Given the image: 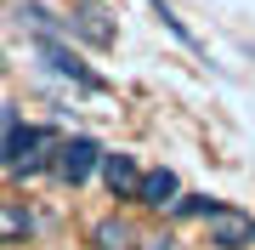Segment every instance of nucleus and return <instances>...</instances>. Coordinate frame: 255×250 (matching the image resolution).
I'll return each instance as SVG.
<instances>
[{"instance_id":"f257e3e1","label":"nucleus","mask_w":255,"mask_h":250,"mask_svg":"<svg viewBox=\"0 0 255 250\" xmlns=\"http://www.w3.org/2000/svg\"><path fill=\"white\" fill-rule=\"evenodd\" d=\"M57 148H63V137H57L51 125H23L17 114H6V137H0V165L11 176H40L57 165Z\"/></svg>"},{"instance_id":"f03ea898","label":"nucleus","mask_w":255,"mask_h":250,"mask_svg":"<svg viewBox=\"0 0 255 250\" xmlns=\"http://www.w3.org/2000/svg\"><path fill=\"white\" fill-rule=\"evenodd\" d=\"M34 51L46 57V68H51V74L74 80V91H91V97H102V91H108V80H102V74H97V68L85 63V57L74 51V46H63L51 28H34Z\"/></svg>"},{"instance_id":"7ed1b4c3","label":"nucleus","mask_w":255,"mask_h":250,"mask_svg":"<svg viewBox=\"0 0 255 250\" xmlns=\"http://www.w3.org/2000/svg\"><path fill=\"white\" fill-rule=\"evenodd\" d=\"M204 239L210 250H255V216L238 205H216L204 216Z\"/></svg>"},{"instance_id":"20e7f679","label":"nucleus","mask_w":255,"mask_h":250,"mask_svg":"<svg viewBox=\"0 0 255 250\" xmlns=\"http://www.w3.org/2000/svg\"><path fill=\"white\" fill-rule=\"evenodd\" d=\"M91 171H102V148H97L91 137H63L51 176H57V182H68V188H80V182H91Z\"/></svg>"},{"instance_id":"39448f33","label":"nucleus","mask_w":255,"mask_h":250,"mask_svg":"<svg viewBox=\"0 0 255 250\" xmlns=\"http://www.w3.org/2000/svg\"><path fill=\"white\" fill-rule=\"evenodd\" d=\"M176 199H182L176 171H170V165H147V171H142V194H136V205H142V211H170Z\"/></svg>"},{"instance_id":"423d86ee","label":"nucleus","mask_w":255,"mask_h":250,"mask_svg":"<svg viewBox=\"0 0 255 250\" xmlns=\"http://www.w3.org/2000/svg\"><path fill=\"white\" fill-rule=\"evenodd\" d=\"M102 182H108L114 199H136V194H142V165H136V154H102Z\"/></svg>"},{"instance_id":"0eeeda50","label":"nucleus","mask_w":255,"mask_h":250,"mask_svg":"<svg viewBox=\"0 0 255 250\" xmlns=\"http://www.w3.org/2000/svg\"><path fill=\"white\" fill-rule=\"evenodd\" d=\"M91 245L97 250H142V233L125 216H102V222H91Z\"/></svg>"},{"instance_id":"6e6552de","label":"nucleus","mask_w":255,"mask_h":250,"mask_svg":"<svg viewBox=\"0 0 255 250\" xmlns=\"http://www.w3.org/2000/svg\"><path fill=\"white\" fill-rule=\"evenodd\" d=\"M28 233H34V211L17 205V199H0V245H17Z\"/></svg>"},{"instance_id":"1a4fd4ad","label":"nucleus","mask_w":255,"mask_h":250,"mask_svg":"<svg viewBox=\"0 0 255 250\" xmlns=\"http://www.w3.org/2000/svg\"><path fill=\"white\" fill-rule=\"evenodd\" d=\"M68 34H80V40H91V46H102V51L114 46V28L102 23L97 11H74V17H68Z\"/></svg>"},{"instance_id":"9d476101","label":"nucleus","mask_w":255,"mask_h":250,"mask_svg":"<svg viewBox=\"0 0 255 250\" xmlns=\"http://www.w3.org/2000/svg\"><path fill=\"white\" fill-rule=\"evenodd\" d=\"M147 6H153V17H159L164 28H170V34H176V40H182V46H187V51H204V46H199V34H193V28H187L182 17H176V6H170V0H147Z\"/></svg>"},{"instance_id":"9b49d317","label":"nucleus","mask_w":255,"mask_h":250,"mask_svg":"<svg viewBox=\"0 0 255 250\" xmlns=\"http://www.w3.org/2000/svg\"><path fill=\"white\" fill-rule=\"evenodd\" d=\"M170 211H176V216H210V211H216V199H210V194H182Z\"/></svg>"},{"instance_id":"f8f14e48","label":"nucleus","mask_w":255,"mask_h":250,"mask_svg":"<svg viewBox=\"0 0 255 250\" xmlns=\"http://www.w3.org/2000/svg\"><path fill=\"white\" fill-rule=\"evenodd\" d=\"M142 250H182V245H176L170 233H153V239H142Z\"/></svg>"}]
</instances>
